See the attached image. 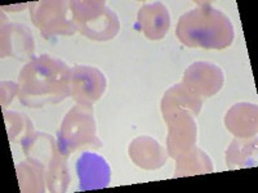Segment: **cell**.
I'll list each match as a JSON object with an SVG mask.
<instances>
[{
  "instance_id": "6da1fadb",
  "label": "cell",
  "mask_w": 258,
  "mask_h": 193,
  "mask_svg": "<svg viewBox=\"0 0 258 193\" xmlns=\"http://www.w3.org/2000/svg\"><path fill=\"white\" fill-rule=\"evenodd\" d=\"M71 77L68 64L59 59L50 56L35 58L21 71V102L31 107L61 102L70 93Z\"/></svg>"
},
{
  "instance_id": "7a4b0ae2",
  "label": "cell",
  "mask_w": 258,
  "mask_h": 193,
  "mask_svg": "<svg viewBox=\"0 0 258 193\" xmlns=\"http://www.w3.org/2000/svg\"><path fill=\"white\" fill-rule=\"evenodd\" d=\"M177 36L187 47L221 49L234 39V27L222 12L203 4L179 18Z\"/></svg>"
},
{
  "instance_id": "3957f363",
  "label": "cell",
  "mask_w": 258,
  "mask_h": 193,
  "mask_svg": "<svg viewBox=\"0 0 258 193\" xmlns=\"http://www.w3.org/2000/svg\"><path fill=\"white\" fill-rule=\"evenodd\" d=\"M77 29L85 36L97 40H107L115 36L119 21L111 9L101 2H79L71 4Z\"/></svg>"
},
{
  "instance_id": "277c9868",
  "label": "cell",
  "mask_w": 258,
  "mask_h": 193,
  "mask_svg": "<svg viewBox=\"0 0 258 193\" xmlns=\"http://www.w3.org/2000/svg\"><path fill=\"white\" fill-rule=\"evenodd\" d=\"M87 106H79L66 115L58 132L57 146L62 156H68L83 144L91 143L96 139V125L93 116Z\"/></svg>"
},
{
  "instance_id": "5b68a950",
  "label": "cell",
  "mask_w": 258,
  "mask_h": 193,
  "mask_svg": "<svg viewBox=\"0 0 258 193\" xmlns=\"http://www.w3.org/2000/svg\"><path fill=\"white\" fill-rule=\"evenodd\" d=\"M32 21L43 34H73V22L68 18V6L62 2H41L31 9Z\"/></svg>"
},
{
  "instance_id": "8992f818",
  "label": "cell",
  "mask_w": 258,
  "mask_h": 193,
  "mask_svg": "<svg viewBox=\"0 0 258 193\" xmlns=\"http://www.w3.org/2000/svg\"><path fill=\"white\" fill-rule=\"evenodd\" d=\"M71 94L82 106L89 107L100 100L106 88L105 76L98 70L87 66H78L73 70Z\"/></svg>"
},
{
  "instance_id": "52a82bcc",
  "label": "cell",
  "mask_w": 258,
  "mask_h": 193,
  "mask_svg": "<svg viewBox=\"0 0 258 193\" xmlns=\"http://www.w3.org/2000/svg\"><path fill=\"white\" fill-rule=\"evenodd\" d=\"M77 173L82 190L101 189L110 181V166L97 153H83L77 162Z\"/></svg>"
},
{
  "instance_id": "ba28073f",
  "label": "cell",
  "mask_w": 258,
  "mask_h": 193,
  "mask_svg": "<svg viewBox=\"0 0 258 193\" xmlns=\"http://www.w3.org/2000/svg\"><path fill=\"white\" fill-rule=\"evenodd\" d=\"M54 144H53V146H54ZM22 146H24L25 152H26V151L38 152L36 156H29L30 160H34V158L38 157H44L36 161V164H39V166H40L41 169H44L45 165H47V153L49 152L50 148H38V144H36L35 141L32 139V137H27L26 139L22 142ZM48 165H49V169H48V180H49L50 189L63 190L64 188L69 185L70 176H69V170L68 167H66V165L63 164V161H62L61 158H58V153H54L52 157L48 158Z\"/></svg>"
},
{
  "instance_id": "9c48e42d",
  "label": "cell",
  "mask_w": 258,
  "mask_h": 193,
  "mask_svg": "<svg viewBox=\"0 0 258 193\" xmlns=\"http://www.w3.org/2000/svg\"><path fill=\"white\" fill-rule=\"evenodd\" d=\"M185 84L192 91L204 95L214 94L223 84V73L214 64L207 62L194 63L185 73Z\"/></svg>"
},
{
  "instance_id": "30bf717a",
  "label": "cell",
  "mask_w": 258,
  "mask_h": 193,
  "mask_svg": "<svg viewBox=\"0 0 258 193\" xmlns=\"http://www.w3.org/2000/svg\"><path fill=\"white\" fill-rule=\"evenodd\" d=\"M142 30L150 39H161L165 35L169 25L168 11L161 3L145 6L138 15Z\"/></svg>"
}]
</instances>
